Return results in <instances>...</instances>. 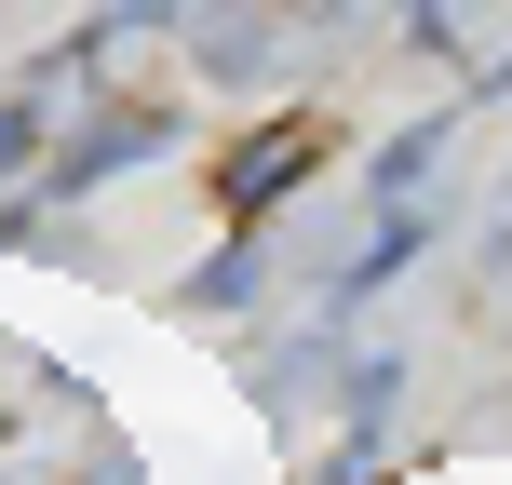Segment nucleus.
<instances>
[{
  "mask_svg": "<svg viewBox=\"0 0 512 485\" xmlns=\"http://www.w3.org/2000/svg\"><path fill=\"white\" fill-rule=\"evenodd\" d=\"M310 162H324V122H283V135H243V149H230V176H216V189H230V203L256 216V203H283V189H297Z\"/></svg>",
  "mask_w": 512,
  "mask_h": 485,
  "instance_id": "1",
  "label": "nucleus"
}]
</instances>
